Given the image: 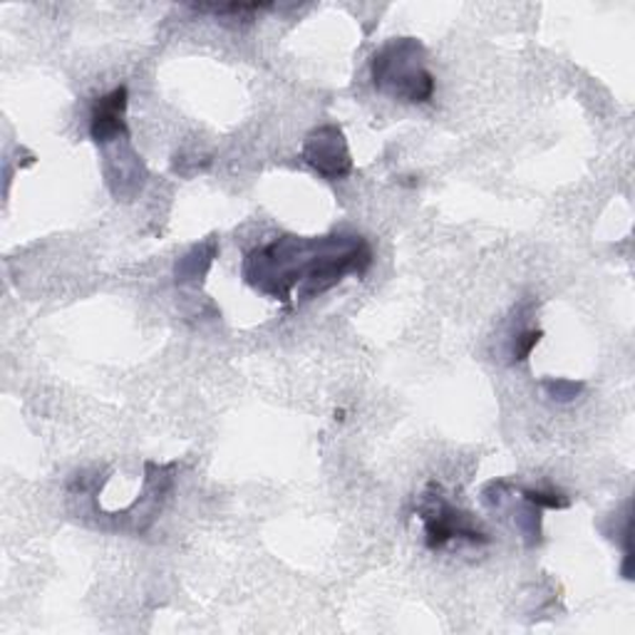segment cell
I'll return each instance as SVG.
<instances>
[{
    "instance_id": "cell-4",
    "label": "cell",
    "mask_w": 635,
    "mask_h": 635,
    "mask_svg": "<svg viewBox=\"0 0 635 635\" xmlns=\"http://www.w3.org/2000/svg\"><path fill=\"white\" fill-rule=\"evenodd\" d=\"M301 159L313 172L321 174L327 182H337L353 174L351 147L343 130L337 124H323L305 137Z\"/></svg>"
},
{
    "instance_id": "cell-2",
    "label": "cell",
    "mask_w": 635,
    "mask_h": 635,
    "mask_svg": "<svg viewBox=\"0 0 635 635\" xmlns=\"http://www.w3.org/2000/svg\"><path fill=\"white\" fill-rule=\"evenodd\" d=\"M370 72L377 92L407 104L430 102L437 88L427 68V48L417 38H393L380 46Z\"/></svg>"
},
{
    "instance_id": "cell-3",
    "label": "cell",
    "mask_w": 635,
    "mask_h": 635,
    "mask_svg": "<svg viewBox=\"0 0 635 635\" xmlns=\"http://www.w3.org/2000/svg\"><path fill=\"white\" fill-rule=\"evenodd\" d=\"M417 514L425 524V544L432 552L444 548L452 542H467V544H490V536L474 526L472 516L467 512L457 510L447 502L442 494V486L432 482L425 494H422Z\"/></svg>"
},
{
    "instance_id": "cell-12",
    "label": "cell",
    "mask_w": 635,
    "mask_h": 635,
    "mask_svg": "<svg viewBox=\"0 0 635 635\" xmlns=\"http://www.w3.org/2000/svg\"><path fill=\"white\" fill-rule=\"evenodd\" d=\"M544 337V331H524L514 335L512 341V363H524L528 360V355L534 353V347L538 345V341Z\"/></svg>"
},
{
    "instance_id": "cell-7",
    "label": "cell",
    "mask_w": 635,
    "mask_h": 635,
    "mask_svg": "<svg viewBox=\"0 0 635 635\" xmlns=\"http://www.w3.org/2000/svg\"><path fill=\"white\" fill-rule=\"evenodd\" d=\"M219 256V241L216 236H209L177 261L174 279L179 285H201L209 276L211 266Z\"/></svg>"
},
{
    "instance_id": "cell-10",
    "label": "cell",
    "mask_w": 635,
    "mask_h": 635,
    "mask_svg": "<svg viewBox=\"0 0 635 635\" xmlns=\"http://www.w3.org/2000/svg\"><path fill=\"white\" fill-rule=\"evenodd\" d=\"M542 385L546 390V395L558 402L576 400L586 390V383H581V380H568V377H546Z\"/></svg>"
},
{
    "instance_id": "cell-5",
    "label": "cell",
    "mask_w": 635,
    "mask_h": 635,
    "mask_svg": "<svg viewBox=\"0 0 635 635\" xmlns=\"http://www.w3.org/2000/svg\"><path fill=\"white\" fill-rule=\"evenodd\" d=\"M127 108H130V90L120 84L112 92L102 94L92 102L90 112V137L98 147H108L114 142L130 140V127H127Z\"/></svg>"
},
{
    "instance_id": "cell-6",
    "label": "cell",
    "mask_w": 635,
    "mask_h": 635,
    "mask_svg": "<svg viewBox=\"0 0 635 635\" xmlns=\"http://www.w3.org/2000/svg\"><path fill=\"white\" fill-rule=\"evenodd\" d=\"M104 177H108L112 194L122 201H130L144 187L147 167L142 162V157L130 147V140L122 142L120 157H108Z\"/></svg>"
},
{
    "instance_id": "cell-1",
    "label": "cell",
    "mask_w": 635,
    "mask_h": 635,
    "mask_svg": "<svg viewBox=\"0 0 635 635\" xmlns=\"http://www.w3.org/2000/svg\"><path fill=\"white\" fill-rule=\"evenodd\" d=\"M373 249L363 236H281L251 249L241 263V279L266 299L283 305L311 301L347 276H365Z\"/></svg>"
},
{
    "instance_id": "cell-8",
    "label": "cell",
    "mask_w": 635,
    "mask_h": 635,
    "mask_svg": "<svg viewBox=\"0 0 635 635\" xmlns=\"http://www.w3.org/2000/svg\"><path fill=\"white\" fill-rule=\"evenodd\" d=\"M542 512L544 510H538V506L524 502L522 510H518L516 516H514L518 532H522L524 538H526V546H538V544H542Z\"/></svg>"
},
{
    "instance_id": "cell-9",
    "label": "cell",
    "mask_w": 635,
    "mask_h": 635,
    "mask_svg": "<svg viewBox=\"0 0 635 635\" xmlns=\"http://www.w3.org/2000/svg\"><path fill=\"white\" fill-rule=\"evenodd\" d=\"M518 494V500H524L528 504H534L538 506V510H568L571 506V500L566 494H561V492H554V490H516Z\"/></svg>"
},
{
    "instance_id": "cell-11",
    "label": "cell",
    "mask_w": 635,
    "mask_h": 635,
    "mask_svg": "<svg viewBox=\"0 0 635 635\" xmlns=\"http://www.w3.org/2000/svg\"><path fill=\"white\" fill-rule=\"evenodd\" d=\"M273 6H259V3H229V6H192L196 13H214L219 18H243L251 20L253 13H261V10H271Z\"/></svg>"
}]
</instances>
